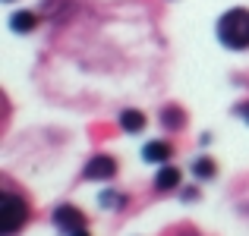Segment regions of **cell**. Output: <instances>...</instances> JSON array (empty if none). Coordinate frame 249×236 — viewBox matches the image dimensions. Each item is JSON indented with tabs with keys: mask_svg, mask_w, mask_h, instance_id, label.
<instances>
[{
	"mask_svg": "<svg viewBox=\"0 0 249 236\" xmlns=\"http://www.w3.org/2000/svg\"><path fill=\"white\" fill-rule=\"evenodd\" d=\"M218 38H221V44H227L233 51L249 48V10H243V6L227 10L218 22Z\"/></svg>",
	"mask_w": 249,
	"mask_h": 236,
	"instance_id": "cell-1",
	"label": "cell"
},
{
	"mask_svg": "<svg viewBox=\"0 0 249 236\" xmlns=\"http://www.w3.org/2000/svg\"><path fill=\"white\" fill-rule=\"evenodd\" d=\"M29 218V208L19 195H3V214H0V233L3 236H13L19 233V227L25 224Z\"/></svg>",
	"mask_w": 249,
	"mask_h": 236,
	"instance_id": "cell-2",
	"label": "cell"
},
{
	"mask_svg": "<svg viewBox=\"0 0 249 236\" xmlns=\"http://www.w3.org/2000/svg\"><path fill=\"white\" fill-rule=\"evenodd\" d=\"M117 176V161L107 154H95L85 164V180H114Z\"/></svg>",
	"mask_w": 249,
	"mask_h": 236,
	"instance_id": "cell-3",
	"label": "cell"
},
{
	"mask_svg": "<svg viewBox=\"0 0 249 236\" xmlns=\"http://www.w3.org/2000/svg\"><path fill=\"white\" fill-rule=\"evenodd\" d=\"M54 224L60 227V230L73 233V230H79V227H85V214L79 208H73V205H60L54 211Z\"/></svg>",
	"mask_w": 249,
	"mask_h": 236,
	"instance_id": "cell-4",
	"label": "cell"
},
{
	"mask_svg": "<svg viewBox=\"0 0 249 236\" xmlns=\"http://www.w3.org/2000/svg\"><path fill=\"white\" fill-rule=\"evenodd\" d=\"M142 157L152 161V164H164L170 157V145H167V142H148V145L142 148Z\"/></svg>",
	"mask_w": 249,
	"mask_h": 236,
	"instance_id": "cell-5",
	"label": "cell"
},
{
	"mask_svg": "<svg viewBox=\"0 0 249 236\" xmlns=\"http://www.w3.org/2000/svg\"><path fill=\"white\" fill-rule=\"evenodd\" d=\"M155 186H158L161 192H167V189H177V186H180V170H177V167H161L158 176H155Z\"/></svg>",
	"mask_w": 249,
	"mask_h": 236,
	"instance_id": "cell-6",
	"label": "cell"
},
{
	"mask_svg": "<svg viewBox=\"0 0 249 236\" xmlns=\"http://www.w3.org/2000/svg\"><path fill=\"white\" fill-rule=\"evenodd\" d=\"M120 126L126 129V133H142V126H145V117H142L139 110H123V114H120Z\"/></svg>",
	"mask_w": 249,
	"mask_h": 236,
	"instance_id": "cell-7",
	"label": "cell"
},
{
	"mask_svg": "<svg viewBox=\"0 0 249 236\" xmlns=\"http://www.w3.org/2000/svg\"><path fill=\"white\" fill-rule=\"evenodd\" d=\"M10 25H13V32H32L38 25V16L35 13H13Z\"/></svg>",
	"mask_w": 249,
	"mask_h": 236,
	"instance_id": "cell-8",
	"label": "cell"
},
{
	"mask_svg": "<svg viewBox=\"0 0 249 236\" xmlns=\"http://www.w3.org/2000/svg\"><path fill=\"white\" fill-rule=\"evenodd\" d=\"M193 173L199 176V180H212L214 176V161L212 157H196L193 161Z\"/></svg>",
	"mask_w": 249,
	"mask_h": 236,
	"instance_id": "cell-9",
	"label": "cell"
},
{
	"mask_svg": "<svg viewBox=\"0 0 249 236\" xmlns=\"http://www.w3.org/2000/svg\"><path fill=\"white\" fill-rule=\"evenodd\" d=\"M161 117H164V126L167 129H180L183 126V110H177V107H167Z\"/></svg>",
	"mask_w": 249,
	"mask_h": 236,
	"instance_id": "cell-10",
	"label": "cell"
},
{
	"mask_svg": "<svg viewBox=\"0 0 249 236\" xmlns=\"http://www.w3.org/2000/svg\"><path fill=\"white\" fill-rule=\"evenodd\" d=\"M237 114H240V117H243V120L249 123V104H240V107H237Z\"/></svg>",
	"mask_w": 249,
	"mask_h": 236,
	"instance_id": "cell-11",
	"label": "cell"
},
{
	"mask_svg": "<svg viewBox=\"0 0 249 236\" xmlns=\"http://www.w3.org/2000/svg\"><path fill=\"white\" fill-rule=\"evenodd\" d=\"M70 236H89V233H85V227H79V230H73Z\"/></svg>",
	"mask_w": 249,
	"mask_h": 236,
	"instance_id": "cell-12",
	"label": "cell"
}]
</instances>
